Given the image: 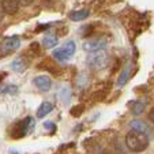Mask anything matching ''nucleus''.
<instances>
[{"mask_svg":"<svg viewBox=\"0 0 154 154\" xmlns=\"http://www.w3.org/2000/svg\"><path fill=\"white\" fill-rule=\"evenodd\" d=\"M125 145L134 153H140L146 150L149 146V137L145 132H140L137 130H131L125 135Z\"/></svg>","mask_w":154,"mask_h":154,"instance_id":"obj_1","label":"nucleus"},{"mask_svg":"<svg viewBox=\"0 0 154 154\" xmlns=\"http://www.w3.org/2000/svg\"><path fill=\"white\" fill-rule=\"evenodd\" d=\"M108 63V57L105 52L98 51V52H91V55L87 57V66L91 70H102Z\"/></svg>","mask_w":154,"mask_h":154,"instance_id":"obj_2","label":"nucleus"},{"mask_svg":"<svg viewBox=\"0 0 154 154\" xmlns=\"http://www.w3.org/2000/svg\"><path fill=\"white\" fill-rule=\"evenodd\" d=\"M74 53H75V42L74 41H67L61 48L53 51V57L60 61H64L70 59Z\"/></svg>","mask_w":154,"mask_h":154,"instance_id":"obj_3","label":"nucleus"},{"mask_svg":"<svg viewBox=\"0 0 154 154\" xmlns=\"http://www.w3.org/2000/svg\"><path fill=\"white\" fill-rule=\"evenodd\" d=\"M19 45H20V40L18 37H15V35H12V37H7L6 40L2 42L0 48L3 49V52L8 53V52H12V51L18 49Z\"/></svg>","mask_w":154,"mask_h":154,"instance_id":"obj_4","label":"nucleus"},{"mask_svg":"<svg viewBox=\"0 0 154 154\" xmlns=\"http://www.w3.org/2000/svg\"><path fill=\"white\" fill-rule=\"evenodd\" d=\"M106 47V41L104 40H89L83 44V49L87 52H98Z\"/></svg>","mask_w":154,"mask_h":154,"instance_id":"obj_5","label":"nucleus"},{"mask_svg":"<svg viewBox=\"0 0 154 154\" xmlns=\"http://www.w3.org/2000/svg\"><path fill=\"white\" fill-rule=\"evenodd\" d=\"M30 123H32V119H25V120H22V122H19L17 125H14L11 135L14 138H20V137H23V135H26L27 134V124H30Z\"/></svg>","mask_w":154,"mask_h":154,"instance_id":"obj_6","label":"nucleus"},{"mask_svg":"<svg viewBox=\"0 0 154 154\" xmlns=\"http://www.w3.org/2000/svg\"><path fill=\"white\" fill-rule=\"evenodd\" d=\"M34 85L40 91H48L52 86V81L47 75H40L37 78H34Z\"/></svg>","mask_w":154,"mask_h":154,"instance_id":"obj_7","label":"nucleus"},{"mask_svg":"<svg viewBox=\"0 0 154 154\" xmlns=\"http://www.w3.org/2000/svg\"><path fill=\"white\" fill-rule=\"evenodd\" d=\"M2 7H3L4 12L8 15H14L18 12L19 8V3L18 0H2Z\"/></svg>","mask_w":154,"mask_h":154,"instance_id":"obj_8","label":"nucleus"},{"mask_svg":"<svg viewBox=\"0 0 154 154\" xmlns=\"http://www.w3.org/2000/svg\"><path fill=\"white\" fill-rule=\"evenodd\" d=\"M53 109V105L51 104V102L45 101L42 102V104L40 105V108H38V111H37V117L38 119H42L44 116H47L48 113H51Z\"/></svg>","mask_w":154,"mask_h":154,"instance_id":"obj_9","label":"nucleus"},{"mask_svg":"<svg viewBox=\"0 0 154 154\" xmlns=\"http://www.w3.org/2000/svg\"><path fill=\"white\" fill-rule=\"evenodd\" d=\"M87 17H89V10H85V8L83 10H78V11H72L70 14V19L75 20V22L86 19Z\"/></svg>","mask_w":154,"mask_h":154,"instance_id":"obj_10","label":"nucleus"},{"mask_svg":"<svg viewBox=\"0 0 154 154\" xmlns=\"http://www.w3.org/2000/svg\"><path fill=\"white\" fill-rule=\"evenodd\" d=\"M143 111H145V104H143V102H140V101L132 102V105H131V112H132V115L138 116V115L143 113Z\"/></svg>","mask_w":154,"mask_h":154,"instance_id":"obj_11","label":"nucleus"},{"mask_svg":"<svg viewBox=\"0 0 154 154\" xmlns=\"http://www.w3.org/2000/svg\"><path fill=\"white\" fill-rule=\"evenodd\" d=\"M131 130H137V131H140V132H145L146 134L147 125L142 120H134V122H131Z\"/></svg>","mask_w":154,"mask_h":154,"instance_id":"obj_12","label":"nucleus"},{"mask_svg":"<svg viewBox=\"0 0 154 154\" xmlns=\"http://www.w3.org/2000/svg\"><path fill=\"white\" fill-rule=\"evenodd\" d=\"M56 44H57V37L53 35V34H49V35H47V37L44 38V45H45L47 48L56 47Z\"/></svg>","mask_w":154,"mask_h":154,"instance_id":"obj_13","label":"nucleus"},{"mask_svg":"<svg viewBox=\"0 0 154 154\" xmlns=\"http://www.w3.org/2000/svg\"><path fill=\"white\" fill-rule=\"evenodd\" d=\"M128 74H130V70H128V68H125V70L122 72L120 78L117 79V85H119V86H124V85H125V82H127V79H128Z\"/></svg>","mask_w":154,"mask_h":154,"instance_id":"obj_14","label":"nucleus"},{"mask_svg":"<svg viewBox=\"0 0 154 154\" xmlns=\"http://www.w3.org/2000/svg\"><path fill=\"white\" fill-rule=\"evenodd\" d=\"M82 112H83V106H82V105H76V106H74L72 109H71V115H72L74 117L81 116Z\"/></svg>","mask_w":154,"mask_h":154,"instance_id":"obj_15","label":"nucleus"},{"mask_svg":"<svg viewBox=\"0 0 154 154\" xmlns=\"http://www.w3.org/2000/svg\"><path fill=\"white\" fill-rule=\"evenodd\" d=\"M33 2H34V0H18V3H19V6H23V7L30 6V4H32Z\"/></svg>","mask_w":154,"mask_h":154,"instance_id":"obj_16","label":"nucleus"},{"mask_svg":"<svg viewBox=\"0 0 154 154\" xmlns=\"http://www.w3.org/2000/svg\"><path fill=\"white\" fill-rule=\"evenodd\" d=\"M44 127L47 128V130H53V128H55V124H53V123H45Z\"/></svg>","mask_w":154,"mask_h":154,"instance_id":"obj_17","label":"nucleus"},{"mask_svg":"<svg viewBox=\"0 0 154 154\" xmlns=\"http://www.w3.org/2000/svg\"><path fill=\"white\" fill-rule=\"evenodd\" d=\"M149 117H150L151 123L154 124V108H151V109H150V112H149Z\"/></svg>","mask_w":154,"mask_h":154,"instance_id":"obj_18","label":"nucleus"},{"mask_svg":"<svg viewBox=\"0 0 154 154\" xmlns=\"http://www.w3.org/2000/svg\"><path fill=\"white\" fill-rule=\"evenodd\" d=\"M4 14H6V12H4L3 7H2V3H0V22H2V19L4 18Z\"/></svg>","mask_w":154,"mask_h":154,"instance_id":"obj_19","label":"nucleus"},{"mask_svg":"<svg viewBox=\"0 0 154 154\" xmlns=\"http://www.w3.org/2000/svg\"><path fill=\"white\" fill-rule=\"evenodd\" d=\"M41 2H42L44 4H51L53 2V0H41Z\"/></svg>","mask_w":154,"mask_h":154,"instance_id":"obj_20","label":"nucleus"},{"mask_svg":"<svg viewBox=\"0 0 154 154\" xmlns=\"http://www.w3.org/2000/svg\"><path fill=\"white\" fill-rule=\"evenodd\" d=\"M100 154H111V153H108V151H101Z\"/></svg>","mask_w":154,"mask_h":154,"instance_id":"obj_21","label":"nucleus"}]
</instances>
